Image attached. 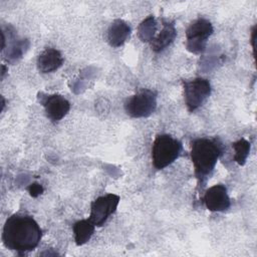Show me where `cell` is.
<instances>
[{
  "mask_svg": "<svg viewBox=\"0 0 257 257\" xmlns=\"http://www.w3.org/2000/svg\"><path fill=\"white\" fill-rule=\"evenodd\" d=\"M1 100H2V103H1V111H2L4 109V106H5V99H4L3 96L1 97Z\"/></svg>",
  "mask_w": 257,
  "mask_h": 257,
  "instance_id": "obj_19",
  "label": "cell"
},
{
  "mask_svg": "<svg viewBox=\"0 0 257 257\" xmlns=\"http://www.w3.org/2000/svg\"><path fill=\"white\" fill-rule=\"evenodd\" d=\"M232 148L234 149V160L235 162L243 166L246 163V160L250 153V143L245 139H240L237 142L232 144Z\"/></svg>",
  "mask_w": 257,
  "mask_h": 257,
  "instance_id": "obj_15",
  "label": "cell"
},
{
  "mask_svg": "<svg viewBox=\"0 0 257 257\" xmlns=\"http://www.w3.org/2000/svg\"><path fill=\"white\" fill-rule=\"evenodd\" d=\"M214 29L211 22L205 18L194 20L186 30V48L194 54H201L206 49L208 38Z\"/></svg>",
  "mask_w": 257,
  "mask_h": 257,
  "instance_id": "obj_4",
  "label": "cell"
},
{
  "mask_svg": "<svg viewBox=\"0 0 257 257\" xmlns=\"http://www.w3.org/2000/svg\"><path fill=\"white\" fill-rule=\"evenodd\" d=\"M156 31H157V22L154 16L152 15L145 18L141 22L138 28L139 37L143 42H151L155 38Z\"/></svg>",
  "mask_w": 257,
  "mask_h": 257,
  "instance_id": "obj_14",
  "label": "cell"
},
{
  "mask_svg": "<svg viewBox=\"0 0 257 257\" xmlns=\"http://www.w3.org/2000/svg\"><path fill=\"white\" fill-rule=\"evenodd\" d=\"M2 70H1V78H3L4 77V75H5V73H6V71L8 70V68L4 65V64H2Z\"/></svg>",
  "mask_w": 257,
  "mask_h": 257,
  "instance_id": "obj_18",
  "label": "cell"
},
{
  "mask_svg": "<svg viewBox=\"0 0 257 257\" xmlns=\"http://www.w3.org/2000/svg\"><path fill=\"white\" fill-rule=\"evenodd\" d=\"M177 30L174 22L163 20V28L157 36L150 42L152 49L155 52H160L167 48L176 38Z\"/></svg>",
  "mask_w": 257,
  "mask_h": 257,
  "instance_id": "obj_12",
  "label": "cell"
},
{
  "mask_svg": "<svg viewBox=\"0 0 257 257\" xmlns=\"http://www.w3.org/2000/svg\"><path fill=\"white\" fill-rule=\"evenodd\" d=\"M95 225L89 220H80L77 221L73 225V233H74V241L76 245L80 246L85 244L91 238L94 232Z\"/></svg>",
  "mask_w": 257,
  "mask_h": 257,
  "instance_id": "obj_13",
  "label": "cell"
},
{
  "mask_svg": "<svg viewBox=\"0 0 257 257\" xmlns=\"http://www.w3.org/2000/svg\"><path fill=\"white\" fill-rule=\"evenodd\" d=\"M223 153L222 144L217 140L197 139L191 145V159L199 180L208 177Z\"/></svg>",
  "mask_w": 257,
  "mask_h": 257,
  "instance_id": "obj_2",
  "label": "cell"
},
{
  "mask_svg": "<svg viewBox=\"0 0 257 257\" xmlns=\"http://www.w3.org/2000/svg\"><path fill=\"white\" fill-rule=\"evenodd\" d=\"M119 203V197L115 194H106L98 197L91 203L89 220L97 227H100L112 215Z\"/></svg>",
  "mask_w": 257,
  "mask_h": 257,
  "instance_id": "obj_7",
  "label": "cell"
},
{
  "mask_svg": "<svg viewBox=\"0 0 257 257\" xmlns=\"http://www.w3.org/2000/svg\"><path fill=\"white\" fill-rule=\"evenodd\" d=\"M206 208L212 212H223L230 207V198L224 185L218 184L210 187L204 195Z\"/></svg>",
  "mask_w": 257,
  "mask_h": 257,
  "instance_id": "obj_9",
  "label": "cell"
},
{
  "mask_svg": "<svg viewBox=\"0 0 257 257\" xmlns=\"http://www.w3.org/2000/svg\"><path fill=\"white\" fill-rule=\"evenodd\" d=\"M46 116L52 121H59L62 119L70 109L69 101L60 94H47L41 97Z\"/></svg>",
  "mask_w": 257,
  "mask_h": 257,
  "instance_id": "obj_8",
  "label": "cell"
},
{
  "mask_svg": "<svg viewBox=\"0 0 257 257\" xmlns=\"http://www.w3.org/2000/svg\"><path fill=\"white\" fill-rule=\"evenodd\" d=\"M130 35V25L121 19H115L107 29V42L112 47H119L128 39Z\"/></svg>",
  "mask_w": 257,
  "mask_h": 257,
  "instance_id": "obj_11",
  "label": "cell"
},
{
  "mask_svg": "<svg viewBox=\"0 0 257 257\" xmlns=\"http://www.w3.org/2000/svg\"><path fill=\"white\" fill-rule=\"evenodd\" d=\"M157 108V93L143 89L128 97L124 102L125 112L135 118L150 116Z\"/></svg>",
  "mask_w": 257,
  "mask_h": 257,
  "instance_id": "obj_5",
  "label": "cell"
},
{
  "mask_svg": "<svg viewBox=\"0 0 257 257\" xmlns=\"http://www.w3.org/2000/svg\"><path fill=\"white\" fill-rule=\"evenodd\" d=\"M182 144L172 136L164 134L156 137L152 147L153 165L158 170H163L174 163L180 156Z\"/></svg>",
  "mask_w": 257,
  "mask_h": 257,
  "instance_id": "obj_3",
  "label": "cell"
},
{
  "mask_svg": "<svg viewBox=\"0 0 257 257\" xmlns=\"http://www.w3.org/2000/svg\"><path fill=\"white\" fill-rule=\"evenodd\" d=\"M42 231L28 215L13 214L5 222L2 231L3 245L18 254H25L37 247Z\"/></svg>",
  "mask_w": 257,
  "mask_h": 257,
  "instance_id": "obj_1",
  "label": "cell"
},
{
  "mask_svg": "<svg viewBox=\"0 0 257 257\" xmlns=\"http://www.w3.org/2000/svg\"><path fill=\"white\" fill-rule=\"evenodd\" d=\"M64 58L59 50L45 48L37 58V68L42 73H49L57 70L63 64Z\"/></svg>",
  "mask_w": 257,
  "mask_h": 257,
  "instance_id": "obj_10",
  "label": "cell"
},
{
  "mask_svg": "<svg viewBox=\"0 0 257 257\" xmlns=\"http://www.w3.org/2000/svg\"><path fill=\"white\" fill-rule=\"evenodd\" d=\"M255 40H256V26L253 27V29H252V35H251V43H252L254 55H255Z\"/></svg>",
  "mask_w": 257,
  "mask_h": 257,
  "instance_id": "obj_17",
  "label": "cell"
},
{
  "mask_svg": "<svg viewBox=\"0 0 257 257\" xmlns=\"http://www.w3.org/2000/svg\"><path fill=\"white\" fill-rule=\"evenodd\" d=\"M185 103L189 111L199 108L211 94V84L208 79L196 77L183 81Z\"/></svg>",
  "mask_w": 257,
  "mask_h": 257,
  "instance_id": "obj_6",
  "label": "cell"
},
{
  "mask_svg": "<svg viewBox=\"0 0 257 257\" xmlns=\"http://www.w3.org/2000/svg\"><path fill=\"white\" fill-rule=\"evenodd\" d=\"M27 190H28L29 195L33 198H37L39 195H41L43 193V187L38 183L30 184L29 187L27 188Z\"/></svg>",
  "mask_w": 257,
  "mask_h": 257,
  "instance_id": "obj_16",
  "label": "cell"
}]
</instances>
